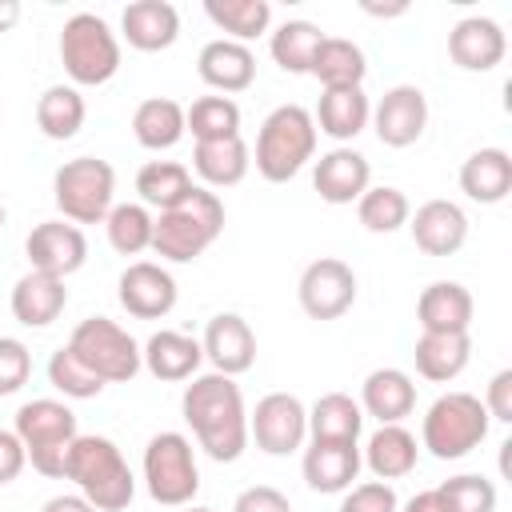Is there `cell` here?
Here are the masks:
<instances>
[{
	"mask_svg": "<svg viewBox=\"0 0 512 512\" xmlns=\"http://www.w3.org/2000/svg\"><path fill=\"white\" fill-rule=\"evenodd\" d=\"M180 412H184L196 444L216 464H232V460L244 456V448H248V408H244V392L232 376H220V372L192 376V384L180 396Z\"/></svg>",
	"mask_w": 512,
	"mask_h": 512,
	"instance_id": "6da1fadb",
	"label": "cell"
},
{
	"mask_svg": "<svg viewBox=\"0 0 512 512\" xmlns=\"http://www.w3.org/2000/svg\"><path fill=\"white\" fill-rule=\"evenodd\" d=\"M64 480H72L96 512H124L136 496V476L108 436H76L64 460Z\"/></svg>",
	"mask_w": 512,
	"mask_h": 512,
	"instance_id": "7a4b0ae2",
	"label": "cell"
},
{
	"mask_svg": "<svg viewBox=\"0 0 512 512\" xmlns=\"http://www.w3.org/2000/svg\"><path fill=\"white\" fill-rule=\"evenodd\" d=\"M224 232V200L196 184L188 192V200H180L168 212H156L152 220V252L168 264H188L196 256H204Z\"/></svg>",
	"mask_w": 512,
	"mask_h": 512,
	"instance_id": "3957f363",
	"label": "cell"
},
{
	"mask_svg": "<svg viewBox=\"0 0 512 512\" xmlns=\"http://www.w3.org/2000/svg\"><path fill=\"white\" fill-rule=\"evenodd\" d=\"M316 156V124L300 104H280L264 116L252 148V164L268 184H288Z\"/></svg>",
	"mask_w": 512,
	"mask_h": 512,
	"instance_id": "277c9868",
	"label": "cell"
},
{
	"mask_svg": "<svg viewBox=\"0 0 512 512\" xmlns=\"http://www.w3.org/2000/svg\"><path fill=\"white\" fill-rule=\"evenodd\" d=\"M60 64L72 88H100L120 72V36L96 12H76L60 28Z\"/></svg>",
	"mask_w": 512,
	"mask_h": 512,
	"instance_id": "5b68a950",
	"label": "cell"
},
{
	"mask_svg": "<svg viewBox=\"0 0 512 512\" xmlns=\"http://www.w3.org/2000/svg\"><path fill=\"white\" fill-rule=\"evenodd\" d=\"M24 444V456L28 464L40 472V476H52V480H64V460H68V448L72 440L80 436L76 432V412L64 404V400H28L16 408V428H12Z\"/></svg>",
	"mask_w": 512,
	"mask_h": 512,
	"instance_id": "8992f818",
	"label": "cell"
},
{
	"mask_svg": "<svg viewBox=\"0 0 512 512\" xmlns=\"http://www.w3.org/2000/svg\"><path fill=\"white\" fill-rule=\"evenodd\" d=\"M488 412L472 392H444L432 400L420 424V448L436 460H460L488 440Z\"/></svg>",
	"mask_w": 512,
	"mask_h": 512,
	"instance_id": "52a82bcc",
	"label": "cell"
},
{
	"mask_svg": "<svg viewBox=\"0 0 512 512\" xmlns=\"http://www.w3.org/2000/svg\"><path fill=\"white\" fill-rule=\"evenodd\" d=\"M116 196V168L100 156L64 160L52 176V200L68 224H104Z\"/></svg>",
	"mask_w": 512,
	"mask_h": 512,
	"instance_id": "ba28073f",
	"label": "cell"
},
{
	"mask_svg": "<svg viewBox=\"0 0 512 512\" xmlns=\"http://www.w3.org/2000/svg\"><path fill=\"white\" fill-rule=\"evenodd\" d=\"M68 348L76 352V360L96 372L104 384H128L136 380V372L144 368L140 360V344L128 336V328H120L108 316H88L72 328Z\"/></svg>",
	"mask_w": 512,
	"mask_h": 512,
	"instance_id": "9c48e42d",
	"label": "cell"
},
{
	"mask_svg": "<svg viewBox=\"0 0 512 512\" xmlns=\"http://www.w3.org/2000/svg\"><path fill=\"white\" fill-rule=\"evenodd\" d=\"M144 484L164 508H184L200 492V468L192 440L184 432H156L144 444Z\"/></svg>",
	"mask_w": 512,
	"mask_h": 512,
	"instance_id": "30bf717a",
	"label": "cell"
},
{
	"mask_svg": "<svg viewBox=\"0 0 512 512\" xmlns=\"http://www.w3.org/2000/svg\"><path fill=\"white\" fill-rule=\"evenodd\" d=\"M248 440L268 456H288L308 440V408L292 392H268L248 412Z\"/></svg>",
	"mask_w": 512,
	"mask_h": 512,
	"instance_id": "8fae6325",
	"label": "cell"
},
{
	"mask_svg": "<svg viewBox=\"0 0 512 512\" xmlns=\"http://www.w3.org/2000/svg\"><path fill=\"white\" fill-rule=\"evenodd\" d=\"M296 296L312 320H340L356 304V272L336 256H320L300 272Z\"/></svg>",
	"mask_w": 512,
	"mask_h": 512,
	"instance_id": "7c38bea8",
	"label": "cell"
},
{
	"mask_svg": "<svg viewBox=\"0 0 512 512\" xmlns=\"http://www.w3.org/2000/svg\"><path fill=\"white\" fill-rule=\"evenodd\" d=\"M372 128L384 148L416 144L428 128V96L416 84H392L372 108Z\"/></svg>",
	"mask_w": 512,
	"mask_h": 512,
	"instance_id": "4fadbf2b",
	"label": "cell"
},
{
	"mask_svg": "<svg viewBox=\"0 0 512 512\" xmlns=\"http://www.w3.org/2000/svg\"><path fill=\"white\" fill-rule=\"evenodd\" d=\"M116 296H120V308L136 320H160L176 308V280L164 264H152V260H132L124 272H120V284H116Z\"/></svg>",
	"mask_w": 512,
	"mask_h": 512,
	"instance_id": "5bb4252c",
	"label": "cell"
},
{
	"mask_svg": "<svg viewBox=\"0 0 512 512\" xmlns=\"http://www.w3.org/2000/svg\"><path fill=\"white\" fill-rule=\"evenodd\" d=\"M24 252H28V264L36 272H48V276H72L84 268L88 260V240L76 224H64V220H44L28 232L24 240Z\"/></svg>",
	"mask_w": 512,
	"mask_h": 512,
	"instance_id": "9a60e30c",
	"label": "cell"
},
{
	"mask_svg": "<svg viewBox=\"0 0 512 512\" xmlns=\"http://www.w3.org/2000/svg\"><path fill=\"white\" fill-rule=\"evenodd\" d=\"M200 348H204V360L212 364V372L220 376H240L256 364V332L244 316L236 312H216L208 324H204V336H200Z\"/></svg>",
	"mask_w": 512,
	"mask_h": 512,
	"instance_id": "2e32d148",
	"label": "cell"
},
{
	"mask_svg": "<svg viewBox=\"0 0 512 512\" xmlns=\"http://www.w3.org/2000/svg\"><path fill=\"white\" fill-rule=\"evenodd\" d=\"M372 184V164L364 152L336 144L332 152H324L312 168V188L320 192L324 204H356Z\"/></svg>",
	"mask_w": 512,
	"mask_h": 512,
	"instance_id": "e0dca14e",
	"label": "cell"
},
{
	"mask_svg": "<svg viewBox=\"0 0 512 512\" xmlns=\"http://www.w3.org/2000/svg\"><path fill=\"white\" fill-rule=\"evenodd\" d=\"M408 232L424 256H452L468 240V216L456 200H424L408 216Z\"/></svg>",
	"mask_w": 512,
	"mask_h": 512,
	"instance_id": "ac0fdd59",
	"label": "cell"
},
{
	"mask_svg": "<svg viewBox=\"0 0 512 512\" xmlns=\"http://www.w3.org/2000/svg\"><path fill=\"white\" fill-rule=\"evenodd\" d=\"M508 52V36L492 16H464L448 32V56L464 72H492Z\"/></svg>",
	"mask_w": 512,
	"mask_h": 512,
	"instance_id": "d6986e66",
	"label": "cell"
},
{
	"mask_svg": "<svg viewBox=\"0 0 512 512\" xmlns=\"http://www.w3.org/2000/svg\"><path fill=\"white\" fill-rule=\"evenodd\" d=\"M360 444H324V440H312L304 448V460H300V472H304V484L312 492H324V496H336V492H348L352 480L360 476Z\"/></svg>",
	"mask_w": 512,
	"mask_h": 512,
	"instance_id": "ffe728a7",
	"label": "cell"
},
{
	"mask_svg": "<svg viewBox=\"0 0 512 512\" xmlns=\"http://www.w3.org/2000/svg\"><path fill=\"white\" fill-rule=\"evenodd\" d=\"M120 36L136 52H164L180 36V12L168 0H132L120 12Z\"/></svg>",
	"mask_w": 512,
	"mask_h": 512,
	"instance_id": "44dd1931",
	"label": "cell"
},
{
	"mask_svg": "<svg viewBox=\"0 0 512 512\" xmlns=\"http://www.w3.org/2000/svg\"><path fill=\"white\" fill-rule=\"evenodd\" d=\"M140 360L144 368L164 380V384H176V380H192L204 364V348L196 336L188 332H176V328H160L148 336V344L140 348Z\"/></svg>",
	"mask_w": 512,
	"mask_h": 512,
	"instance_id": "7402d4cb",
	"label": "cell"
},
{
	"mask_svg": "<svg viewBox=\"0 0 512 512\" xmlns=\"http://www.w3.org/2000/svg\"><path fill=\"white\" fill-rule=\"evenodd\" d=\"M196 72H200V80L208 84V88H216V92H244V88H252V80H256V56H252V48L248 44H236V40H208L204 48H200V56H196Z\"/></svg>",
	"mask_w": 512,
	"mask_h": 512,
	"instance_id": "603a6c76",
	"label": "cell"
},
{
	"mask_svg": "<svg viewBox=\"0 0 512 512\" xmlns=\"http://www.w3.org/2000/svg\"><path fill=\"white\" fill-rule=\"evenodd\" d=\"M476 300L460 280H432L416 300L420 332H468Z\"/></svg>",
	"mask_w": 512,
	"mask_h": 512,
	"instance_id": "cb8c5ba5",
	"label": "cell"
},
{
	"mask_svg": "<svg viewBox=\"0 0 512 512\" xmlns=\"http://www.w3.org/2000/svg\"><path fill=\"white\" fill-rule=\"evenodd\" d=\"M360 412L376 416L380 424H400L416 408V384L404 368H376L360 384Z\"/></svg>",
	"mask_w": 512,
	"mask_h": 512,
	"instance_id": "d4e9b609",
	"label": "cell"
},
{
	"mask_svg": "<svg viewBox=\"0 0 512 512\" xmlns=\"http://www.w3.org/2000/svg\"><path fill=\"white\" fill-rule=\"evenodd\" d=\"M372 120V100L364 88H324L320 92V104L312 112V124L316 132L332 136L336 144H348L356 140Z\"/></svg>",
	"mask_w": 512,
	"mask_h": 512,
	"instance_id": "484cf974",
	"label": "cell"
},
{
	"mask_svg": "<svg viewBox=\"0 0 512 512\" xmlns=\"http://www.w3.org/2000/svg\"><path fill=\"white\" fill-rule=\"evenodd\" d=\"M64 304H68L64 280L48 276V272H36V268H28L12 288V316L24 328H48L52 320H60Z\"/></svg>",
	"mask_w": 512,
	"mask_h": 512,
	"instance_id": "4316f807",
	"label": "cell"
},
{
	"mask_svg": "<svg viewBox=\"0 0 512 512\" xmlns=\"http://www.w3.org/2000/svg\"><path fill=\"white\" fill-rule=\"evenodd\" d=\"M416 372L432 384H448L456 380L468 360H472V336L468 332H420L416 348H412Z\"/></svg>",
	"mask_w": 512,
	"mask_h": 512,
	"instance_id": "83f0119b",
	"label": "cell"
},
{
	"mask_svg": "<svg viewBox=\"0 0 512 512\" xmlns=\"http://www.w3.org/2000/svg\"><path fill=\"white\" fill-rule=\"evenodd\" d=\"M416 460H420V444L404 424H380L360 452V464H368L376 480H400L416 468Z\"/></svg>",
	"mask_w": 512,
	"mask_h": 512,
	"instance_id": "f1b7e54d",
	"label": "cell"
},
{
	"mask_svg": "<svg viewBox=\"0 0 512 512\" xmlns=\"http://www.w3.org/2000/svg\"><path fill=\"white\" fill-rule=\"evenodd\" d=\"M192 168L204 180V188H232V184H240L248 176L252 148L244 144V136L200 140V144H192Z\"/></svg>",
	"mask_w": 512,
	"mask_h": 512,
	"instance_id": "f546056e",
	"label": "cell"
},
{
	"mask_svg": "<svg viewBox=\"0 0 512 512\" xmlns=\"http://www.w3.org/2000/svg\"><path fill=\"white\" fill-rule=\"evenodd\" d=\"M460 192L476 204H500L512 192V156L504 148H476L460 164Z\"/></svg>",
	"mask_w": 512,
	"mask_h": 512,
	"instance_id": "4dcf8cb0",
	"label": "cell"
},
{
	"mask_svg": "<svg viewBox=\"0 0 512 512\" xmlns=\"http://www.w3.org/2000/svg\"><path fill=\"white\" fill-rule=\"evenodd\" d=\"M184 104H176L172 96H148L136 104L132 112V136L140 148L148 152H168L184 140Z\"/></svg>",
	"mask_w": 512,
	"mask_h": 512,
	"instance_id": "1f68e13d",
	"label": "cell"
},
{
	"mask_svg": "<svg viewBox=\"0 0 512 512\" xmlns=\"http://www.w3.org/2000/svg\"><path fill=\"white\" fill-rule=\"evenodd\" d=\"M364 412L348 392H324L308 408V436L324 444H360Z\"/></svg>",
	"mask_w": 512,
	"mask_h": 512,
	"instance_id": "d6a6232c",
	"label": "cell"
},
{
	"mask_svg": "<svg viewBox=\"0 0 512 512\" xmlns=\"http://www.w3.org/2000/svg\"><path fill=\"white\" fill-rule=\"evenodd\" d=\"M308 76H316L324 88H364V76H368L364 48L348 36H324Z\"/></svg>",
	"mask_w": 512,
	"mask_h": 512,
	"instance_id": "836d02e7",
	"label": "cell"
},
{
	"mask_svg": "<svg viewBox=\"0 0 512 512\" xmlns=\"http://www.w3.org/2000/svg\"><path fill=\"white\" fill-rule=\"evenodd\" d=\"M84 116H88V104H84L80 88H72V84H52L36 100V128L48 140H60V144L72 140L84 128Z\"/></svg>",
	"mask_w": 512,
	"mask_h": 512,
	"instance_id": "e575fe53",
	"label": "cell"
},
{
	"mask_svg": "<svg viewBox=\"0 0 512 512\" xmlns=\"http://www.w3.org/2000/svg\"><path fill=\"white\" fill-rule=\"evenodd\" d=\"M192 188H196V184H192V172H188L180 160H148V164L136 172L140 204H144V208H156V212L176 208L180 200H188Z\"/></svg>",
	"mask_w": 512,
	"mask_h": 512,
	"instance_id": "d590c367",
	"label": "cell"
},
{
	"mask_svg": "<svg viewBox=\"0 0 512 512\" xmlns=\"http://www.w3.org/2000/svg\"><path fill=\"white\" fill-rule=\"evenodd\" d=\"M204 16L224 32V40L248 44L268 32L272 4L268 0H204Z\"/></svg>",
	"mask_w": 512,
	"mask_h": 512,
	"instance_id": "8d00e7d4",
	"label": "cell"
},
{
	"mask_svg": "<svg viewBox=\"0 0 512 512\" xmlns=\"http://www.w3.org/2000/svg\"><path fill=\"white\" fill-rule=\"evenodd\" d=\"M320 40H324V32H320L312 20H284V24L272 32L268 52H272V60H276L284 72H292V76H308Z\"/></svg>",
	"mask_w": 512,
	"mask_h": 512,
	"instance_id": "74e56055",
	"label": "cell"
},
{
	"mask_svg": "<svg viewBox=\"0 0 512 512\" xmlns=\"http://www.w3.org/2000/svg\"><path fill=\"white\" fill-rule=\"evenodd\" d=\"M184 128L192 140H228L240 136V104L232 96H200L192 108H184Z\"/></svg>",
	"mask_w": 512,
	"mask_h": 512,
	"instance_id": "f35d334b",
	"label": "cell"
},
{
	"mask_svg": "<svg viewBox=\"0 0 512 512\" xmlns=\"http://www.w3.org/2000/svg\"><path fill=\"white\" fill-rule=\"evenodd\" d=\"M356 216H360V224H364L368 232L388 236V232H396V228L408 224L412 204H408V196H404L400 188H392V184H368V192L356 200Z\"/></svg>",
	"mask_w": 512,
	"mask_h": 512,
	"instance_id": "ab89813d",
	"label": "cell"
},
{
	"mask_svg": "<svg viewBox=\"0 0 512 512\" xmlns=\"http://www.w3.org/2000/svg\"><path fill=\"white\" fill-rule=\"evenodd\" d=\"M152 212L144 204H112L104 228H108V244L120 256H140L152 248Z\"/></svg>",
	"mask_w": 512,
	"mask_h": 512,
	"instance_id": "60d3db41",
	"label": "cell"
},
{
	"mask_svg": "<svg viewBox=\"0 0 512 512\" xmlns=\"http://www.w3.org/2000/svg\"><path fill=\"white\" fill-rule=\"evenodd\" d=\"M48 384H52L56 392H64L68 400H92V396L104 392V380H100L96 372H88V368L76 360V352H72L68 344L48 356Z\"/></svg>",
	"mask_w": 512,
	"mask_h": 512,
	"instance_id": "b9f144b4",
	"label": "cell"
},
{
	"mask_svg": "<svg viewBox=\"0 0 512 512\" xmlns=\"http://www.w3.org/2000/svg\"><path fill=\"white\" fill-rule=\"evenodd\" d=\"M436 496L448 512H496V484L488 476H476V472L448 476L436 488Z\"/></svg>",
	"mask_w": 512,
	"mask_h": 512,
	"instance_id": "7bdbcfd3",
	"label": "cell"
},
{
	"mask_svg": "<svg viewBox=\"0 0 512 512\" xmlns=\"http://www.w3.org/2000/svg\"><path fill=\"white\" fill-rule=\"evenodd\" d=\"M340 496H344L340 512H400L396 488L388 480H364V484H352Z\"/></svg>",
	"mask_w": 512,
	"mask_h": 512,
	"instance_id": "ee69618b",
	"label": "cell"
},
{
	"mask_svg": "<svg viewBox=\"0 0 512 512\" xmlns=\"http://www.w3.org/2000/svg\"><path fill=\"white\" fill-rule=\"evenodd\" d=\"M32 376V352L16 336H0V396H12Z\"/></svg>",
	"mask_w": 512,
	"mask_h": 512,
	"instance_id": "f6af8a7d",
	"label": "cell"
},
{
	"mask_svg": "<svg viewBox=\"0 0 512 512\" xmlns=\"http://www.w3.org/2000/svg\"><path fill=\"white\" fill-rule=\"evenodd\" d=\"M232 512H292L288 496L272 484H252L232 500Z\"/></svg>",
	"mask_w": 512,
	"mask_h": 512,
	"instance_id": "bcb514c9",
	"label": "cell"
},
{
	"mask_svg": "<svg viewBox=\"0 0 512 512\" xmlns=\"http://www.w3.org/2000/svg\"><path fill=\"white\" fill-rule=\"evenodd\" d=\"M480 404H484L488 420L512 424V368H500V372L488 380V392H484Z\"/></svg>",
	"mask_w": 512,
	"mask_h": 512,
	"instance_id": "7dc6e473",
	"label": "cell"
},
{
	"mask_svg": "<svg viewBox=\"0 0 512 512\" xmlns=\"http://www.w3.org/2000/svg\"><path fill=\"white\" fill-rule=\"evenodd\" d=\"M24 464H28V456H24L20 436L8 432V428H0V488L12 484V480L24 472Z\"/></svg>",
	"mask_w": 512,
	"mask_h": 512,
	"instance_id": "c3c4849f",
	"label": "cell"
},
{
	"mask_svg": "<svg viewBox=\"0 0 512 512\" xmlns=\"http://www.w3.org/2000/svg\"><path fill=\"white\" fill-rule=\"evenodd\" d=\"M40 512H96L80 492H60V496H48L40 504Z\"/></svg>",
	"mask_w": 512,
	"mask_h": 512,
	"instance_id": "681fc988",
	"label": "cell"
},
{
	"mask_svg": "<svg viewBox=\"0 0 512 512\" xmlns=\"http://www.w3.org/2000/svg\"><path fill=\"white\" fill-rule=\"evenodd\" d=\"M400 512H448L444 504H440V496H436V488H428V492H416Z\"/></svg>",
	"mask_w": 512,
	"mask_h": 512,
	"instance_id": "f907efd6",
	"label": "cell"
},
{
	"mask_svg": "<svg viewBox=\"0 0 512 512\" xmlns=\"http://www.w3.org/2000/svg\"><path fill=\"white\" fill-rule=\"evenodd\" d=\"M360 8H364L368 16H404V12H408V4H404V0H396V4H372V0H364Z\"/></svg>",
	"mask_w": 512,
	"mask_h": 512,
	"instance_id": "816d5d0a",
	"label": "cell"
},
{
	"mask_svg": "<svg viewBox=\"0 0 512 512\" xmlns=\"http://www.w3.org/2000/svg\"><path fill=\"white\" fill-rule=\"evenodd\" d=\"M20 20V0H0V32H8Z\"/></svg>",
	"mask_w": 512,
	"mask_h": 512,
	"instance_id": "f5cc1de1",
	"label": "cell"
},
{
	"mask_svg": "<svg viewBox=\"0 0 512 512\" xmlns=\"http://www.w3.org/2000/svg\"><path fill=\"white\" fill-rule=\"evenodd\" d=\"M184 512H212V508H192V504H184Z\"/></svg>",
	"mask_w": 512,
	"mask_h": 512,
	"instance_id": "db71d44e",
	"label": "cell"
},
{
	"mask_svg": "<svg viewBox=\"0 0 512 512\" xmlns=\"http://www.w3.org/2000/svg\"><path fill=\"white\" fill-rule=\"evenodd\" d=\"M0 228H4V204H0Z\"/></svg>",
	"mask_w": 512,
	"mask_h": 512,
	"instance_id": "11a10c76",
	"label": "cell"
}]
</instances>
